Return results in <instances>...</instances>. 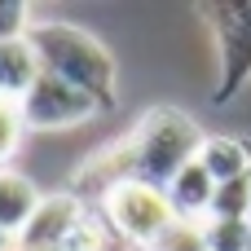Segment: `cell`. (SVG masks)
I'll use <instances>...</instances> for the list:
<instances>
[{
	"mask_svg": "<svg viewBox=\"0 0 251 251\" xmlns=\"http://www.w3.org/2000/svg\"><path fill=\"white\" fill-rule=\"evenodd\" d=\"M26 22H31V9L22 0H0V44L13 35H26Z\"/></svg>",
	"mask_w": 251,
	"mask_h": 251,
	"instance_id": "9a60e30c",
	"label": "cell"
},
{
	"mask_svg": "<svg viewBox=\"0 0 251 251\" xmlns=\"http://www.w3.org/2000/svg\"><path fill=\"white\" fill-rule=\"evenodd\" d=\"M212 194H216V181L203 172V163H185L168 185H163V199L172 207L176 221H207V207H212Z\"/></svg>",
	"mask_w": 251,
	"mask_h": 251,
	"instance_id": "52a82bcc",
	"label": "cell"
},
{
	"mask_svg": "<svg viewBox=\"0 0 251 251\" xmlns=\"http://www.w3.org/2000/svg\"><path fill=\"white\" fill-rule=\"evenodd\" d=\"M216 35L221 71L212 84V106H229L251 79V0H221L199 9Z\"/></svg>",
	"mask_w": 251,
	"mask_h": 251,
	"instance_id": "277c9868",
	"label": "cell"
},
{
	"mask_svg": "<svg viewBox=\"0 0 251 251\" xmlns=\"http://www.w3.org/2000/svg\"><path fill=\"white\" fill-rule=\"evenodd\" d=\"M203 243L207 251H251L247 221H203Z\"/></svg>",
	"mask_w": 251,
	"mask_h": 251,
	"instance_id": "7c38bea8",
	"label": "cell"
},
{
	"mask_svg": "<svg viewBox=\"0 0 251 251\" xmlns=\"http://www.w3.org/2000/svg\"><path fill=\"white\" fill-rule=\"evenodd\" d=\"M203 128L185 115V110H172V106H154L124 141V159H128V176L146 181V185H168L185 163L199 159V146H203Z\"/></svg>",
	"mask_w": 251,
	"mask_h": 251,
	"instance_id": "7a4b0ae2",
	"label": "cell"
},
{
	"mask_svg": "<svg viewBox=\"0 0 251 251\" xmlns=\"http://www.w3.org/2000/svg\"><path fill=\"white\" fill-rule=\"evenodd\" d=\"M13 251H26V247H13Z\"/></svg>",
	"mask_w": 251,
	"mask_h": 251,
	"instance_id": "d6986e66",
	"label": "cell"
},
{
	"mask_svg": "<svg viewBox=\"0 0 251 251\" xmlns=\"http://www.w3.org/2000/svg\"><path fill=\"white\" fill-rule=\"evenodd\" d=\"M93 212L106 221V229L115 234L119 247H141V251H150V243L172 225V207H168L163 190L159 185H146L137 176L115 181L93 203Z\"/></svg>",
	"mask_w": 251,
	"mask_h": 251,
	"instance_id": "3957f363",
	"label": "cell"
},
{
	"mask_svg": "<svg viewBox=\"0 0 251 251\" xmlns=\"http://www.w3.org/2000/svg\"><path fill=\"white\" fill-rule=\"evenodd\" d=\"M247 212H251V172L238 176V181L216 185L212 207H207V221H247Z\"/></svg>",
	"mask_w": 251,
	"mask_h": 251,
	"instance_id": "8fae6325",
	"label": "cell"
},
{
	"mask_svg": "<svg viewBox=\"0 0 251 251\" xmlns=\"http://www.w3.org/2000/svg\"><path fill=\"white\" fill-rule=\"evenodd\" d=\"M124 251H141V247H124Z\"/></svg>",
	"mask_w": 251,
	"mask_h": 251,
	"instance_id": "ac0fdd59",
	"label": "cell"
},
{
	"mask_svg": "<svg viewBox=\"0 0 251 251\" xmlns=\"http://www.w3.org/2000/svg\"><path fill=\"white\" fill-rule=\"evenodd\" d=\"M22 141H26L22 110H18V101H4V97H0V168L13 163V154L22 150Z\"/></svg>",
	"mask_w": 251,
	"mask_h": 251,
	"instance_id": "5bb4252c",
	"label": "cell"
},
{
	"mask_svg": "<svg viewBox=\"0 0 251 251\" xmlns=\"http://www.w3.org/2000/svg\"><path fill=\"white\" fill-rule=\"evenodd\" d=\"M18 110H22L26 132H62V128L88 124L101 106H97L93 97H84L79 88H71L66 79H57V75L44 71V75L26 88V97L18 101Z\"/></svg>",
	"mask_w": 251,
	"mask_h": 251,
	"instance_id": "5b68a950",
	"label": "cell"
},
{
	"mask_svg": "<svg viewBox=\"0 0 251 251\" xmlns=\"http://www.w3.org/2000/svg\"><path fill=\"white\" fill-rule=\"evenodd\" d=\"M199 163L203 172L225 185V181H238L251 172V150H247V137H229V132H207L203 146H199Z\"/></svg>",
	"mask_w": 251,
	"mask_h": 251,
	"instance_id": "9c48e42d",
	"label": "cell"
},
{
	"mask_svg": "<svg viewBox=\"0 0 251 251\" xmlns=\"http://www.w3.org/2000/svg\"><path fill=\"white\" fill-rule=\"evenodd\" d=\"M44 75L40 66V53L31 44V35H13L0 44V97L4 101H22L26 88Z\"/></svg>",
	"mask_w": 251,
	"mask_h": 251,
	"instance_id": "ba28073f",
	"label": "cell"
},
{
	"mask_svg": "<svg viewBox=\"0 0 251 251\" xmlns=\"http://www.w3.org/2000/svg\"><path fill=\"white\" fill-rule=\"evenodd\" d=\"M26 35L49 75L66 79L71 88L93 97L101 110L115 101V57L93 31L75 22H40V26H26Z\"/></svg>",
	"mask_w": 251,
	"mask_h": 251,
	"instance_id": "6da1fadb",
	"label": "cell"
},
{
	"mask_svg": "<svg viewBox=\"0 0 251 251\" xmlns=\"http://www.w3.org/2000/svg\"><path fill=\"white\" fill-rule=\"evenodd\" d=\"M150 251H207V243H203V221H176L172 216V225L150 243Z\"/></svg>",
	"mask_w": 251,
	"mask_h": 251,
	"instance_id": "4fadbf2b",
	"label": "cell"
},
{
	"mask_svg": "<svg viewBox=\"0 0 251 251\" xmlns=\"http://www.w3.org/2000/svg\"><path fill=\"white\" fill-rule=\"evenodd\" d=\"M247 150H251V137H247ZM247 229H251V212H247Z\"/></svg>",
	"mask_w": 251,
	"mask_h": 251,
	"instance_id": "e0dca14e",
	"label": "cell"
},
{
	"mask_svg": "<svg viewBox=\"0 0 251 251\" xmlns=\"http://www.w3.org/2000/svg\"><path fill=\"white\" fill-rule=\"evenodd\" d=\"M84 216H88V203L75 199L71 190H62V194H44L40 207L31 212V221L22 225V234L13 238V247H26V251H62L71 238H75V229L84 225Z\"/></svg>",
	"mask_w": 251,
	"mask_h": 251,
	"instance_id": "8992f818",
	"label": "cell"
},
{
	"mask_svg": "<svg viewBox=\"0 0 251 251\" xmlns=\"http://www.w3.org/2000/svg\"><path fill=\"white\" fill-rule=\"evenodd\" d=\"M0 251H13V238H9L4 229H0Z\"/></svg>",
	"mask_w": 251,
	"mask_h": 251,
	"instance_id": "2e32d148",
	"label": "cell"
},
{
	"mask_svg": "<svg viewBox=\"0 0 251 251\" xmlns=\"http://www.w3.org/2000/svg\"><path fill=\"white\" fill-rule=\"evenodd\" d=\"M40 199L44 194H40V185L31 176H22L13 168H0V229L9 238L22 234V225L31 221V212L40 207Z\"/></svg>",
	"mask_w": 251,
	"mask_h": 251,
	"instance_id": "30bf717a",
	"label": "cell"
}]
</instances>
